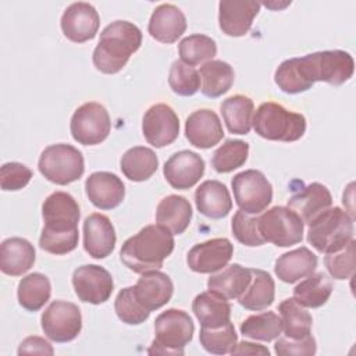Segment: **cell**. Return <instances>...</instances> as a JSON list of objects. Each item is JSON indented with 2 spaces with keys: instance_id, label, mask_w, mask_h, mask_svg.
Here are the masks:
<instances>
[{
  "instance_id": "6da1fadb",
  "label": "cell",
  "mask_w": 356,
  "mask_h": 356,
  "mask_svg": "<svg viewBox=\"0 0 356 356\" xmlns=\"http://www.w3.org/2000/svg\"><path fill=\"white\" fill-rule=\"evenodd\" d=\"M174 245L172 234L164 227L146 225L122 243L120 259L131 271L143 274L163 267L164 260L172 253Z\"/></svg>"
},
{
  "instance_id": "7a4b0ae2",
  "label": "cell",
  "mask_w": 356,
  "mask_h": 356,
  "mask_svg": "<svg viewBox=\"0 0 356 356\" xmlns=\"http://www.w3.org/2000/svg\"><path fill=\"white\" fill-rule=\"evenodd\" d=\"M142 44L140 29L129 21H114L100 33L93 50V65L103 74L120 72Z\"/></svg>"
},
{
  "instance_id": "3957f363",
  "label": "cell",
  "mask_w": 356,
  "mask_h": 356,
  "mask_svg": "<svg viewBox=\"0 0 356 356\" xmlns=\"http://www.w3.org/2000/svg\"><path fill=\"white\" fill-rule=\"evenodd\" d=\"M307 242L320 253H334L353 239V218L341 207H330L312 220Z\"/></svg>"
},
{
  "instance_id": "277c9868",
  "label": "cell",
  "mask_w": 356,
  "mask_h": 356,
  "mask_svg": "<svg viewBox=\"0 0 356 356\" xmlns=\"http://www.w3.org/2000/svg\"><path fill=\"white\" fill-rule=\"evenodd\" d=\"M252 125L256 134L267 140L295 142L306 132L303 114L289 111L274 102H266L257 107Z\"/></svg>"
},
{
  "instance_id": "5b68a950",
  "label": "cell",
  "mask_w": 356,
  "mask_h": 356,
  "mask_svg": "<svg viewBox=\"0 0 356 356\" xmlns=\"http://www.w3.org/2000/svg\"><path fill=\"white\" fill-rule=\"evenodd\" d=\"M296 58L299 70L310 86L317 81L339 86L352 78L355 70V61L345 50L316 51Z\"/></svg>"
},
{
  "instance_id": "8992f818",
  "label": "cell",
  "mask_w": 356,
  "mask_h": 356,
  "mask_svg": "<svg viewBox=\"0 0 356 356\" xmlns=\"http://www.w3.org/2000/svg\"><path fill=\"white\" fill-rule=\"evenodd\" d=\"M195 331L191 316L179 309H168L154 320V341L149 353L184 355Z\"/></svg>"
},
{
  "instance_id": "52a82bcc",
  "label": "cell",
  "mask_w": 356,
  "mask_h": 356,
  "mask_svg": "<svg viewBox=\"0 0 356 356\" xmlns=\"http://www.w3.org/2000/svg\"><path fill=\"white\" fill-rule=\"evenodd\" d=\"M38 168L47 181L57 185H68L83 175L85 161L76 147L67 143H56L40 153Z\"/></svg>"
},
{
  "instance_id": "ba28073f",
  "label": "cell",
  "mask_w": 356,
  "mask_h": 356,
  "mask_svg": "<svg viewBox=\"0 0 356 356\" xmlns=\"http://www.w3.org/2000/svg\"><path fill=\"white\" fill-rule=\"evenodd\" d=\"M259 232L264 242L289 248L303 239L305 224L300 217L284 206H274L257 217Z\"/></svg>"
},
{
  "instance_id": "9c48e42d",
  "label": "cell",
  "mask_w": 356,
  "mask_h": 356,
  "mask_svg": "<svg viewBox=\"0 0 356 356\" xmlns=\"http://www.w3.org/2000/svg\"><path fill=\"white\" fill-rule=\"evenodd\" d=\"M235 203L248 214H259L273 200V186L259 170H245L231 181Z\"/></svg>"
},
{
  "instance_id": "30bf717a",
  "label": "cell",
  "mask_w": 356,
  "mask_h": 356,
  "mask_svg": "<svg viewBox=\"0 0 356 356\" xmlns=\"http://www.w3.org/2000/svg\"><path fill=\"white\" fill-rule=\"evenodd\" d=\"M110 129V115L104 106L96 102L79 106L74 111L70 122V131L74 140L85 146L102 143L108 136Z\"/></svg>"
},
{
  "instance_id": "8fae6325",
  "label": "cell",
  "mask_w": 356,
  "mask_h": 356,
  "mask_svg": "<svg viewBox=\"0 0 356 356\" xmlns=\"http://www.w3.org/2000/svg\"><path fill=\"white\" fill-rule=\"evenodd\" d=\"M42 330L54 342H70L82 330V316L76 305L65 300L51 302L42 313Z\"/></svg>"
},
{
  "instance_id": "7c38bea8",
  "label": "cell",
  "mask_w": 356,
  "mask_h": 356,
  "mask_svg": "<svg viewBox=\"0 0 356 356\" xmlns=\"http://www.w3.org/2000/svg\"><path fill=\"white\" fill-rule=\"evenodd\" d=\"M44 225L42 232L47 234H72L78 232L81 217L76 200L67 192H53L42 204Z\"/></svg>"
},
{
  "instance_id": "4fadbf2b",
  "label": "cell",
  "mask_w": 356,
  "mask_h": 356,
  "mask_svg": "<svg viewBox=\"0 0 356 356\" xmlns=\"http://www.w3.org/2000/svg\"><path fill=\"white\" fill-rule=\"evenodd\" d=\"M72 286L79 300L100 305L110 299L114 289V281L104 267L97 264H83L74 270Z\"/></svg>"
},
{
  "instance_id": "5bb4252c",
  "label": "cell",
  "mask_w": 356,
  "mask_h": 356,
  "mask_svg": "<svg viewBox=\"0 0 356 356\" xmlns=\"http://www.w3.org/2000/svg\"><path fill=\"white\" fill-rule=\"evenodd\" d=\"M142 134L147 143L154 147L171 145L179 135L177 113L168 104H153L142 118Z\"/></svg>"
},
{
  "instance_id": "9a60e30c",
  "label": "cell",
  "mask_w": 356,
  "mask_h": 356,
  "mask_svg": "<svg viewBox=\"0 0 356 356\" xmlns=\"http://www.w3.org/2000/svg\"><path fill=\"white\" fill-rule=\"evenodd\" d=\"M234 254V245L227 238H214L195 245L186 254L188 267L200 274H213L224 268Z\"/></svg>"
},
{
  "instance_id": "2e32d148",
  "label": "cell",
  "mask_w": 356,
  "mask_h": 356,
  "mask_svg": "<svg viewBox=\"0 0 356 356\" xmlns=\"http://www.w3.org/2000/svg\"><path fill=\"white\" fill-rule=\"evenodd\" d=\"M60 25L67 39L75 43H83L96 36L100 18L92 4L78 1L65 8L61 15Z\"/></svg>"
},
{
  "instance_id": "e0dca14e",
  "label": "cell",
  "mask_w": 356,
  "mask_h": 356,
  "mask_svg": "<svg viewBox=\"0 0 356 356\" xmlns=\"http://www.w3.org/2000/svg\"><path fill=\"white\" fill-rule=\"evenodd\" d=\"M204 167V160L197 153L181 150L164 163L163 174L174 189H189L200 181Z\"/></svg>"
},
{
  "instance_id": "ac0fdd59",
  "label": "cell",
  "mask_w": 356,
  "mask_h": 356,
  "mask_svg": "<svg viewBox=\"0 0 356 356\" xmlns=\"http://www.w3.org/2000/svg\"><path fill=\"white\" fill-rule=\"evenodd\" d=\"M86 196L90 203L102 210L120 206L125 197V185L118 175L108 171H96L86 178Z\"/></svg>"
},
{
  "instance_id": "d6986e66",
  "label": "cell",
  "mask_w": 356,
  "mask_h": 356,
  "mask_svg": "<svg viewBox=\"0 0 356 356\" xmlns=\"http://www.w3.org/2000/svg\"><path fill=\"white\" fill-rule=\"evenodd\" d=\"M83 249L93 259H104L115 246V231L110 218L100 213L88 216L83 221Z\"/></svg>"
},
{
  "instance_id": "ffe728a7",
  "label": "cell",
  "mask_w": 356,
  "mask_h": 356,
  "mask_svg": "<svg viewBox=\"0 0 356 356\" xmlns=\"http://www.w3.org/2000/svg\"><path fill=\"white\" fill-rule=\"evenodd\" d=\"M185 136L195 147L210 149L224 138L222 124L213 110L200 108L186 118Z\"/></svg>"
},
{
  "instance_id": "44dd1931",
  "label": "cell",
  "mask_w": 356,
  "mask_h": 356,
  "mask_svg": "<svg viewBox=\"0 0 356 356\" xmlns=\"http://www.w3.org/2000/svg\"><path fill=\"white\" fill-rule=\"evenodd\" d=\"M260 11L257 1H220L218 25L222 33L232 38L245 36L252 28L254 17Z\"/></svg>"
},
{
  "instance_id": "7402d4cb",
  "label": "cell",
  "mask_w": 356,
  "mask_h": 356,
  "mask_svg": "<svg viewBox=\"0 0 356 356\" xmlns=\"http://www.w3.org/2000/svg\"><path fill=\"white\" fill-rule=\"evenodd\" d=\"M174 284L171 278L159 270L147 271L140 275L134 286L136 300L149 312L167 305L172 296Z\"/></svg>"
},
{
  "instance_id": "603a6c76",
  "label": "cell",
  "mask_w": 356,
  "mask_h": 356,
  "mask_svg": "<svg viewBox=\"0 0 356 356\" xmlns=\"http://www.w3.org/2000/svg\"><path fill=\"white\" fill-rule=\"evenodd\" d=\"M186 29L184 13L174 4H160L152 13L147 31L153 39L161 43H174Z\"/></svg>"
},
{
  "instance_id": "cb8c5ba5",
  "label": "cell",
  "mask_w": 356,
  "mask_h": 356,
  "mask_svg": "<svg viewBox=\"0 0 356 356\" xmlns=\"http://www.w3.org/2000/svg\"><path fill=\"white\" fill-rule=\"evenodd\" d=\"M195 203L200 214L213 220L227 217L232 209L227 186L216 179H209L199 185L195 192Z\"/></svg>"
},
{
  "instance_id": "d4e9b609",
  "label": "cell",
  "mask_w": 356,
  "mask_h": 356,
  "mask_svg": "<svg viewBox=\"0 0 356 356\" xmlns=\"http://www.w3.org/2000/svg\"><path fill=\"white\" fill-rule=\"evenodd\" d=\"M331 204L332 196L328 188L318 182L307 185L288 200V207L300 217L303 224H309L324 210L330 209Z\"/></svg>"
},
{
  "instance_id": "484cf974",
  "label": "cell",
  "mask_w": 356,
  "mask_h": 356,
  "mask_svg": "<svg viewBox=\"0 0 356 356\" xmlns=\"http://www.w3.org/2000/svg\"><path fill=\"white\" fill-rule=\"evenodd\" d=\"M36 259L33 245L24 238H7L0 245V270L11 277L25 274Z\"/></svg>"
},
{
  "instance_id": "4316f807",
  "label": "cell",
  "mask_w": 356,
  "mask_h": 356,
  "mask_svg": "<svg viewBox=\"0 0 356 356\" xmlns=\"http://www.w3.org/2000/svg\"><path fill=\"white\" fill-rule=\"evenodd\" d=\"M317 267V256L307 248L302 246L281 254L275 260L274 273L286 284H293L314 273Z\"/></svg>"
},
{
  "instance_id": "83f0119b",
  "label": "cell",
  "mask_w": 356,
  "mask_h": 356,
  "mask_svg": "<svg viewBox=\"0 0 356 356\" xmlns=\"http://www.w3.org/2000/svg\"><path fill=\"white\" fill-rule=\"evenodd\" d=\"M192 220V206L189 200L179 195L163 197L156 210V221L172 235L186 231Z\"/></svg>"
},
{
  "instance_id": "f1b7e54d",
  "label": "cell",
  "mask_w": 356,
  "mask_h": 356,
  "mask_svg": "<svg viewBox=\"0 0 356 356\" xmlns=\"http://www.w3.org/2000/svg\"><path fill=\"white\" fill-rule=\"evenodd\" d=\"M250 278V268L242 267L241 264H229L221 268L220 273H213L210 275L207 281V288L210 292L227 300L238 299L248 288Z\"/></svg>"
},
{
  "instance_id": "f546056e",
  "label": "cell",
  "mask_w": 356,
  "mask_h": 356,
  "mask_svg": "<svg viewBox=\"0 0 356 356\" xmlns=\"http://www.w3.org/2000/svg\"><path fill=\"white\" fill-rule=\"evenodd\" d=\"M192 310L202 328H218L231 321V305L210 291L195 296Z\"/></svg>"
},
{
  "instance_id": "4dcf8cb0",
  "label": "cell",
  "mask_w": 356,
  "mask_h": 356,
  "mask_svg": "<svg viewBox=\"0 0 356 356\" xmlns=\"http://www.w3.org/2000/svg\"><path fill=\"white\" fill-rule=\"evenodd\" d=\"M250 282L238 298V302L248 310L260 312L273 305L275 296V284L271 275L264 270L250 268Z\"/></svg>"
},
{
  "instance_id": "1f68e13d",
  "label": "cell",
  "mask_w": 356,
  "mask_h": 356,
  "mask_svg": "<svg viewBox=\"0 0 356 356\" xmlns=\"http://www.w3.org/2000/svg\"><path fill=\"white\" fill-rule=\"evenodd\" d=\"M202 93L207 97L216 99L227 93L235 81L232 67L222 60H210L200 67Z\"/></svg>"
},
{
  "instance_id": "d6a6232c",
  "label": "cell",
  "mask_w": 356,
  "mask_h": 356,
  "mask_svg": "<svg viewBox=\"0 0 356 356\" xmlns=\"http://www.w3.org/2000/svg\"><path fill=\"white\" fill-rule=\"evenodd\" d=\"M122 174L134 182H143L149 179L159 167L156 153L145 146H134L128 149L120 161Z\"/></svg>"
},
{
  "instance_id": "836d02e7",
  "label": "cell",
  "mask_w": 356,
  "mask_h": 356,
  "mask_svg": "<svg viewBox=\"0 0 356 356\" xmlns=\"http://www.w3.org/2000/svg\"><path fill=\"white\" fill-rule=\"evenodd\" d=\"M254 104L243 95H234L221 103V114L231 134L246 135L252 128Z\"/></svg>"
},
{
  "instance_id": "e575fe53",
  "label": "cell",
  "mask_w": 356,
  "mask_h": 356,
  "mask_svg": "<svg viewBox=\"0 0 356 356\" xmlns=\"http://www.w3.org/2000/svg\"><path fill=\"white\" fill-rule=\"evenodd\" d=\"M332 289V282L324 273H313L293 288V299L303 307L317 309L327 303Z\"/></svg>"
},
{
  "instance_id": "d590c367",
  "label": "cell",
  "mask_w": 356,
  "mask_h": 356,
  "mask_svg": "<svg viewBox=\"0 0 356 356\" xmlns=\"http://www.w3.org/2000/svg\"><path fill=\"white\" fill-rule=\"evenodd\" d=\"M51 285L46 275L40 273H32L24 277L17 289L19 305L28 312H38L50 299Z\"/></svg>"
},
{
  "instance_id": "8d00e7d4",
  "label": "cell",
  "mask_w": 356,
  "mask_h": 356,
  "mask_svg": "<svg viewBox=\"0 0 356 356\" xmlns=\"http://www.w3.org/2000/svg\"><path fill=\"white\" fill-rule=\"evenodd\" d=\"M278 312L281 314L282 330L286 338L300 339L310 334L313 324L312 314L293 298L284 299L278 306Z\"/></svg>"
},
{
  "instance_id": "74e56055",
  "label": "cell",
  "mask_w": 356,
  "mask_h": 356,
  "mask_svg": "<svg viewBox=\"0 0 356 356\" xmlns=\"http://www.w3.org/2000/svg\"><path fill=\"white\" fill-rule=\"evenodd\" d=\"M241 334L254 341L270 342L281 335L282 323L274 312H263L245 318L241 324Z\"/></svg>"
},
{
  "instance_id": "f35d334b",
  "label": "cell",
  "mask_w": 356,
  "mask_h": 356,
  "mask_svg": "<svg viewBox=\"0 0 356 356\" xmlns=\"http://www.w3.org/2000/svg\"><path fill=\"white\" fill-rule=\"evenodd\" d=\"M178 51L181 61L193 67L213 60V57L217 54V44L210 36L193 33L179 42Z\"/></svg>"
},
{
  "instance_id": "ab89813d",
  "label": "cell",
  "mask_w": 356,
  "mask_h": 356,
  "mask_svg": "<svg viewBox=\"0 0 356 356\" xmlns=\"http://www.w3.org/2000/svg\"><path fill=\"white\" fill-rule=\"evenodd\" d=\"M248 154L249 143L239 139H228L214 152L211 164L220 174L231 172L246 163Z\"/></svg>"
},
{
  "instance_id": "60d3db41",
  "label": "cell",
  "mask_w": 356,
  "mask_h": 356,
  "mask_svg": "<svg viewBox=\"0 0 356 356\" xmlns=\"http://www.w3.org/2000/svg\"><path fill=\"white\" fill-rule=\"evenodd\" d=\"M199 341L206 352L211 355H227L236 345L238 335L234 324L229 321L218 328H200Z\"/></svg>"
},
{
  "instance_id": "b9f144b4",
  "label": "cell",
  "mask_w": 356,
  "mask_h": 356,
  "mask_svg": "<svg viewBox=\"0 0 356 356\" xmlns=\"http://www.w3.org/2000/svg\"><path fill=\"white\" fill-rule=\"evenodd\" d=\"M168 85L179 96H193L200 89V75L192 65L177 60L170 68Z\"/></svg>"
},
{
  "instance_id": "7bdbcfd3",
  "label": "cell",
  "mask_w": 356,
  "mask_h": 356,
  "mask_svg": "<svg viewBox=\"0 0 356 356\" xmlns=\"http://www.w3.org/2000/svg\"><path fill=\"white\" fill-rule=\"evenodd\" d=\"M114 310L117 317L129 325H139L145 323L150 316V312L136 300L134 295V286H127L118 292L114 302Z\"/></svg>"
},
{
  "instance_id": "ee69618b",
  "label": "cell",
  "mask_w": 356,
  "mask_h": 356,
  "mask_svg": "<svg viewBox=\"0 0 356 356\" xmlns=\"http://www.w3.org/2000/svg\"><path fill=\"white\" fill-rule=\"evenodd\" d=\"M231 229L238 242L245 246H261L264 239L259 232L257 217L238 210L231 221Z\"/></svg>"
},
{
  "instance_id": "f6af8a7d",
  "label": "cell",
  "mask_w": 356,
  "mask_h": 356,
  "mask_svg": "<svg viewBox=\"0 0 356 356\" xmlns=\"http://www.w3.org/2000/svg\"><path fill=\"white\" fill-rule=\"evenodd\" d=\"M355 239H352L343 249L327 253L324 264L330 275L335 280H348L355 273Z\"/></svg>"
},
{
  "instance_id": "bcb514c9",
  "label": "cell",
  "mask_w": 356,
  "mask_h": 356,
  "mask_svg": "<svg viewBox=\"0 0 356 356\" xmlns=\"http://www.w3.org/2000/svg\"><path fill=\"white\" fill-rule=\"evenodd\" d=\"M32 178V171L21 163H6L0 168V186L3 191H19Z\"/></svg>"
},
{
  "instance_id": "7dc6e473",
  "label": "cell",
  "mask_w": 356,
  "mask_h": 356,
  "mask_svg": "<svg viewBox=\"0 0 356 356\" xmlns=\"http://www.w3.org/2000/svg\"><path fill=\"white\" fill-rule=\"evenodd\" d=\"M275 353L278 356H310L316 353V339L312 337V334L306 335L305 338L300 339H291L284 337H278L274 345Z\"/></svg>"
},
{
  "instance_id": "c3c4849f",
  "label": "cell",
  "mask_w": 356,
  "mask_h": 356,
  "mask_svg": "<svg viewBox=\"0 0 356 356\" xmlns=\"http://www.w3.org/2000/svg\"><path fill=\"white\" fill-rule=\"evenodd\" d=\"M22 353H28V355H32V353L53 355L54 350L46 339H43L40 337H28L19 343L18 355H22Z\"/></svg>"
},
{
  "instance_id": "681fc988",
  "label": "cell",
  "mask_w": 356,
  "mask_h": 356,
  "mask_svg": "<svg viewBox=\"0 0 356 356\" xmlns=\"http://www.w3.org/2000/svg\"><path fill=\"white\" fill-rule=\"evenodd\" d=\"M231 353L235 355H270V350L267 348H264L263 345L259 343H252V342H239L234 346V349L231 350Z\"/></svg>"
}]
</instances>
